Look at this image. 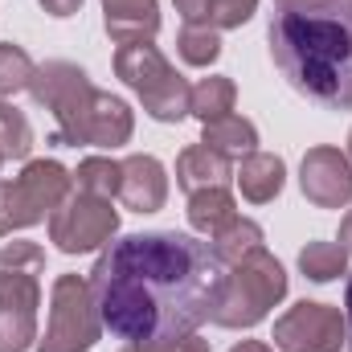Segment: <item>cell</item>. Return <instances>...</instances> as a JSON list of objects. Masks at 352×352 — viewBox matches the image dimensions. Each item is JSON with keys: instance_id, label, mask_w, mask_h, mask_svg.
<instances>
[{"instance_id": "cell-1", "label": "cell", "mask_w": 352, "mask_h": 352, "mask_svg": "<svg viewBox=\"0 0 352 352\" xmlns=\"http://www.w3.org/2000/svg\"><path fill=\"white\" fill-rule=\"evenodd\" d=\"M226 266L184 230L111 238L90 270L102 328L123 344H168L213 320Z\"/></svg>"}, {"instance_id": "cell-2", "label": "cell", "mask_w": 352, "mask_h": 352, "mask_svg": "<svg viewBox=\"0 0 352 352\" xmlns=\"http://www.w3.org/2000/svg\"><path fill=\"white\" fill-rule=\"evenodd\" d=\"M266 41L274 66L303 98L328 111H352V0L274 8Z\"/></svg>"}, {"instance_id": "cell-3", "label": "cell", "mask_w": 352, "mask_h": 352, "mask_svg": "<svg viewBox=\"0 0 352 352\" xmlns=\"http://www.w3.org/2000/svg\"><path fill=\"white\" fill-rule=\"evenodd\" d=\"M45 250L37 242L0 246V352H29L37 344Z\"/></svg>"}, {"instance_id": "cell-4", "label": "cell", "mask_w": 352, "mask_h": 352, "mask_svg": "<svg viewBox=\"0 0 352 352\" xmlns=\"http://www.w3.org/2000/svg\"><path fill=\"white\" fill-rule=\"evenodd\" d=\"M283 299H287V270L263 246V250L246 254L242 263L226 266L221 295H217V307H213V324L230 328V332L254 328Z\"/></svg>"}, {"instance_id": "cell-5", "label": "cell", "mask_w": 352, "mask_h": 352, "mask_svg": "<svg viewBox=\"0 0 352 352\" xmlns=\"http://www.w3.org/2000/svg\"><path fill=\"white\" fill-rule=\"evenodd\" d=\"M29 94L41 111L54 115V135L50 144H62V148H78L90 144V111L98 102V87L90 82V74L74 62H41L33 70V82Z\"/></svg>"}, {"instance_id": "cell-6", "label": "cell", "mask_w": 352, "mask_h": 352, "mask_svg": "<svg viewBox=\"0 0 352 352\" xmlns=\"http://www.w3.org/2000/svg\"><path fill=\"white\" fill-rule=\"evenodd\" d=\"M115 78H123L127 87L140 94L144 111L156 123H180L188 115V94L192 87L184 82V74H176V66L152 45V41H131L119 45L115 58Z\"/></svg>"}, {"instance_id": "cell-7", "label": "cell", "mask_w": 352, "mask_h": 352, "mask_svg": "<svg viewBox=\"0 0 352 352\" xmlns=\"http://www.w3.org/2000/svg\"><path fill=\"white\" fill-rule=\"evenodd\" d=\"M74 173L58 160H29L16 176H0V234L33 230L70 197Z\"/></svg>"}, {"instance_id": "cell-8", "label": "cell", "mask_w": 352, "mask_h": 352, "mask_svg": "<svg viewBox=\"0 0 352 352\" xmlns=\"http://www.w3.org/2000/svg\"><path fill=\"white\" fill-rule=\"evenodd\" d=\"M102 336V316L82 274H58L50 291L45 336H37V352H90Z\"/></svg>"}, {"instance_id": "cell-9", "label": "cell", "mask_w": 352, "mask_h": 352, "mask_svg": "<svg viewBox=\"0 0 352 352\" xmlns=\"http://www.w3.org/2000/svg\"><path fill=\"white\" fill-rule=\"evenodd\" d=\"M50 242L62 254H94L119 234V213L111 209L107 197L70 192L54 213H50Z\"/></svg>"}, {"instance_id": "cell-10", "label": "cell", "mask_w": 352, "mask_h": 352, "mask_svg": "<svg viewBox=\"0 0 352 352\" xmlns=\"http://www.w3.org/2000/svg\"><path fill=\"white\" fill-rule=\"evenodd\" d=\"M270 340L278 352H340L344 349V316L332 303L303 299L274 320Z\"/></svg>"}, {"instance_id": "cell-11", "label": "cell", "mask_w": 352, "mask_h": 352, "mask_svg": "<svg viewBox=\"0 0 352 352\" xmlns=\"http://www.w3.org/2000/svg\"><path fill=\"white\" fill-rule=\"evenodd\" d=\"M299 188L316 209H344L352 201V160L340 148H307L299 164Z\"/></svg>"}, {"instance_id": "cell-12", "label": "cell", "mask_w": 352, "mask_h": 352, "mask_svg": "<svg viewBox=\"0 0 352 352\" xmlns=\"http://www.w3.org/2000/svg\"><path fill=\"white\" fill-rule=\"evenodd\" d=\"M119 201L131 213H160L168 201V173L156 156H127L123 160V180H119Z\"/></svg>"}, {"instance_id": "cell-13", "label": "cell", "mask_w": 352, "mask_h": 352, "mask_svg": "<svg viewBox=\"0 0 352 352\" xmlns=\"http://www.w3.org/2000/svg\"><path fill=\"white\" fill-rule=\"evenodd\" d=\"M102 29L111 41H152L160 33V4L156 0H102Z\"/></svg>"}, {"instance_id": "cell-14", "label": "cell", "mask_w": 352, "mask_h": 352, "mask_svg": "<svg viewBox=\"0 0 352 352\" xmlns=\"http://www.w3.org/2000/svg\"><path fill=\"white\" fill-rule=\"evenodd\" d=\"M234 180V160L213 152L209 144H188L176 156V184L184 192H201V188H230Z\"/></svg>"}, {"instance_id": "cell-15", "label": "cell", "mask_w": 352, "mask_h": 352, "mask_svg": "<svg viewBox=\"0 0 352 352\" xmlns=\"http://www.w3.org/2000/svg\"><path fill=\"white\" fill-rule=\"evenodd\" d=\"M234 180H238V188L250 205H270L287 184V164L274 152H250V156L238 160Z\"/></svg>"}, {"instance_id": "cell-16", "label": "cell", "mask_w": 352, "mask_h": 352, "mask_svg": "<svg viewBox=\"0 0 352 352\" xmlns=\"http://www.w3.org/2000/svg\"><path fill=\"white\" fill-rule=\"evenodd\" d=\"M135 131V115L119 94L98 90V102L90 111V148H123Z\"/></svg>"}, {"instance_id": "cell-17", "label": "cell", "mask_w": 352, "mask_h": 352, "mask_svg": "<svg viewBox=\"0 0 352 352\" xmlns=\"http://www.w3.org/2000/svg\"><path fill=\"white\" fill-rule=\"evenodd\" d=\"M184 25H209V29H242L254 12L258 0H173Z\"/></svg>"}, {"instance_id": "cell-18", "label": "cell", "mask_w": 352, "mask_h": 352, "mask_svg": "<svg viewBox=\"0 0 352 352\" xmlns=\"http://www.w3.org/2000/svg\"><path fill=\"white\" fill-rule=\"evenodd\" d=\"M205 127V135H201V144H209L213 152H221V156H230V160H242V156H250V152H258V127L250 123V119H242V115H221V119H213V123H201Z\"/></svg>"}, {"instance_id": "cell-19", "label": "cell", "mask_w": 352, "mask_h": 352, "mask_svg": "<svg viewBox=\"0 0 352 352\" xmlns=\"http://www.w3.org/2000/svg\"><path fill=\"white\" fill-rule=\"evenodd\" d=\"M188 226L205 238L221 234L234 217H238V201L230 188H201V192H188Z\"/></svg>"}, {"instance_id": "cell-20", "label": "cell", "mask_w": 352, "mask_h": 352, "mask_svg": "<svg viewBox=\"0 0 352 352\" xmlns=\"http://www.w3.org/2000/svg\"><path fill=\"white\" fill-rule=\"evenodd\" d=\"M209 250H213V258H217L221 266L242 263L246 254L263 250V226H258V221H250V217H234L221 234H213V238H209Z\"/></svg>"}, {"instance_id": "cell-21", "label": "cell", "mask_w": 352, "mask_h": 352, "mask_svg": "<svg viewBox=\"0 0 352 352\" xmlns=\"http://www.w3.org/2000/svg\"><path fill=\"white\" fill-rule=\"evenodd\" d=\"M234 102H238V87H234V78H226V74H209V78H201V82L192 87V94H188V115L201 119V123H213V119L230 115Z\"/></svg>"}, {"instance_id": "cell-22", "label": "cell", "mask_w": 352, "mask_h": 352, "mask_svg": "<svg viewBox=\"0 0 352 352\" xmlns=\"http://www.w3.org/2000/svg\"><path fill=\"white\" fill-rule=\"evenodd\" d=\"M299 270L311 283H332V278L349 274V250L336 242H307L299 250Z\"/></svg>"}, {"instance_id": "cell-23", "label": "cell", "mask_w": 352, "mask_h": 352, "mask_svg": "<svg viewBox=\"0 0 352 352\" xmlns=\"http://www.w3.org/2000/svg\"><path fill=\"white\" fill-rule=\"evenodd\" d=\"M119 180H123V160H111V156H87L78 168H74V184L78 192L90 197H119Z\"/></svg>"}, {"instance_id": "cell-24", "label": "cell", "mask_w": 352, "mask_h": 352, "mask_svg": "<svg viewBox=\"0 0 352 352\" xmlns=\"http://www.w3.org/2000/svg\"><path fill=\"white\" fill-rule=\"evenodd\" d=\"M33 152V127L21 107L0 98V156L4 160H25Z\"/></svg>"}, {"instance_id": "cell-25", "label": "cell", "mask_w": 352, "mask_h": 352, "mask_svg": "<svg viewBox=\"0 0 352 352\" xmlns=\"http://www.w3.org/2000/svg\"><path fill=\"white\" fill-rule=\"evenodd\" d=\"M176 54L188 66H213L221 58V33L209 25H184L176 33Z\"/></svg>"}, {"instance_id": "cell-26", "label": "cell", "mask_w": 352, "mask_h": 352, "mask_svg": "<svg viewBox=\"0 0 352 352\" xmlns=\"http://www.w3.org/2000/svg\"><path fill=\"white\" fill-rule=\"evenodd\" d=\"M33 58L21 50V45H12V41H0V98H12L16 90H29L33 82Z\"/></svg>"}, {"instance_id": "cell-27", "label": "cell", "mask_w": 352, "mask_h": 352, "mask_svg": "<svg viewBox=\"0 0 352 352\" xmlns=\"http://www.w3.org/2000/svg\"><path fill=\"white\" fill-rule=\"evenodd\" d=\"M148 352H209V340H201L197 332H188L180 340H168V344H152Z\"/></svg>"}, {"instance_id": "cell-28", "label": "cell", "mask_w": 352, "mask_h": 352, "mask_svg": "<svg viewBox=\"0 0 352 352\" xmlns=\"http://www.w3.org/2000/svg\"><path fill=\"white\" fill-rule=\"evenodd\" d=\"M41 8H45L50 16H74V12L82 8V0H41Z\"/></svg>"}, {"instance_id": "cell-29", "label": "cell", "mask_w": 352, "mask_h": 352, "mask_svg": "<svg viewBox=\"0 0 352 352\" xmlns=\"http://www.w3.org/2000/svg\"><path fill=\"white\" fill-rule=\"evenodd\" d=\"M344 344L352 352V274H349V287H344Z\"/></svg>"}, {"instance_id": "cell-30", "label": "cell", "mask_w": 352, "mask_h": 352, "mask_svg": "<svg viewBox=\"0 0 352 352\" xmlns=\"http://www.w3.org/2000/svg\"><path fill=\"white\" fill-rule=\"evenodd\" d=\"M340 246L352 254V209L344 213V221H340Z\"/></svg>"}, {"instance_id": "cell-31", "label": "cell", "mask_w": 352, "mask_h": 352, "mask_svg": "<svg viewBox=\"0 0 352 352\" xmlns=\"http://www.w3.org/2000/svg\"><path fill=\"white\" fill-rule=\"evenodd\" d=\"M230 352H274L270 344H263V340H242V344H234Z\"/></svg>"}, {"instance_id": "cell-32", "label": "cell", "mask_w": 352, "mask_h": 352, "mask_svg": "<svg viewBox=\"0 0 352 352\" xmlns=\"http://www.w3.org/2000/svg\"><path fill=\"white\" fill-rule=\"evenodd\" d=\"M278 8H291V4H307V0H274Z\"/></svg>"}, {"instance_id": "cell-33", "label": "cell", "mask_w": 352, "mask_h": 352, "mask_svg": "<svg viewBox=\"0 0 352 352\" xmlns=\"http://www.w3.org/2000/svg\"><path fill=\"white\" fill-rule=\"evenodd\" d=\"M119 352H148V349H140V344H123Z\"/></svg>"}, {"instance_id": "cell-34", "label": "cell", "mask_w": 352, "mask_h": 352, "mask_svg": "<svg viewBox=\"0 0 352 352\" xmlns=\"http://www.w3.org/2000/svg\"><path fill=\"white\" fill-rule=\"evenodd\" d=\"M344 156H349V160H352V131H349V152H344Z\"/></svg>"}, {"instance_id": "cell-35", "label": "cell", "mask_w": 352, "mask_h": 352, "mask_svg": "<svg viewBox=\"0 0 352 352\" xmlns=\"http://www.w3.org/2000/svg\"><path fill=\"white\" fill-rule=\"evenodd\" d=\"M0 164H4V156H0Z\"/></svg>"}]
</instances>
